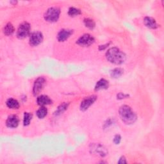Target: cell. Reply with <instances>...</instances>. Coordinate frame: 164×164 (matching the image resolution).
I'll list each match as a JSON object with an SVG mask.
<instances>
[{
    "label": "cell",
    "mask_w": 164,
    "mask_h": 164,
    "mask_svg": "<svg viewBox=\"0 0 164 164\" xmlns=\"http://www.w3.org/2000/svg\"><path fill=\"white\" fill-rule=\"evenodd\" d=\"M106 58L110 63L121 65L126 61V56L117 48H111L106 53Z\"/></svg>",
    "instance_id": "cell-1"
},
{
    "label": "cell",
    "mask_w": 164,
    "mask_h": 164,
    "mask_svg": "<svg viewBox=\"0 0 164 164\" xmlns=\"http://www.w3.org/2000/svg\"><path fill=\"white\" fill-rule=\"evenodd\" d=\"M119 115L123 122L126 124H132L137 121V115L128 105H123L119 109Z\"/></svg>",
    "instance_id": "cell-2"
},
{
    "label": "cell",
    "mask_w": 164,
    "mask_h": 164,
    "mask_svg": "<svg viewBox=\"0 0 164 164\" xmlns=\"http://www.w3.org/2000/svg\"><path fill=\"white\" fill-rule=\"evenodd\" d=\"M60 14V9L58 7H51L48 8L46 12H45L44 18L46 21L49 22H56L59 18Z\"/></svg>",
    "instance_id": "cell-3"
},
{
    "label": "cell",
    "mask_w": 164,
    "mask_h": 164,
    "mask_svg": "<svg viewBox=\"0 0 164 164\" xmlns=\"http://www.w3.org/2000/svg\"><path fill=\"white\" fill-rule=\"evenodd\" d=\"M30 25L27 22H23L19 25L17 31V37L19 39H23L30 35Z\"/></svg>",
    "instance_id": "cell-4"
},
{
    "label": "cell",
    "mask_w": 164,
    "mask_h": 164,
    "mask_svg": "<svg viewBox=\"0 0 164 164\" xmlns=\"http://www.w3.org/2000/svg\"><path fill=\"white\" fill-rule=\"evenodd\" d=\"M95 39L93 36L90 34H84L78 39L76 44H78L79 46L87 47L92 45Z\"/></svg>",
    "instance_id": "cell-5"
},
{
    "label": "cell",
    "mask_w": 164,
    "mask_h": 164,
    "mask_svg": "<svg viewBox=\"0 0 164 164\" xmlns=\"http://www.w3.org/2000/svg\"><path fill=\"white\" fill-rule=\"evenodd\" d=\"M43 41V35L40 32H33L30 37V44L32 46H37Z\"/></svg>",
    "instance_id": "cell-6"
},
{
    "label": "cell",
    "mask_w": 164,
    "mask_h": 164,
    "mask_svg": "<svg viewBox=\"0 0 164 164\" xmlns=\"http://www.w3.org/2000/svg\"><path fill=\"white\" fill-rule=\"evenodd\" d=\"M96 99H97V96L95 95H90L85 98L82 101L80 105V110L82 111L87 110L90 106L94 104Z\"/></svg>",
    "instance_id": "cell-7"
},
{
    "label": "cell",
    "mask_w": 164,
    "mask_h": 164,
    "mask_svg": "<svg viewBox=\"0 0 164 164\" xmlns=\"http://www.w3.org/2000/svg\"><path fill=\"white\" fill-rule=\"evenodd\" d=\"M45 83H46V80L43 77H39L35 81L34 85L33 88V93L35 95H37L41 92L43 89Z\"/></svg>",
    "instance_id": "cell-8"
},
{
    "label": "cell",
    "mask_w": 164,
    "mask_h": 164,
    "mask_svg": "<svg viewBox=\"0 0 164 164\" xmlns=\"http://www.w3.org/2000/svg\"><path fill=\"white\" fill-rule=\"evenodd\" d=\"M73 33V30L69 29H62L57 35V40L59 42H64L68 39Z\"/></svg>",
    "instance_id": "cell-9"
},
{
    "label": "cell",
    "mask_w": 164,
    "mask_h": 164,
    "mask_svg": "<svg viewBox=\"0 0 164 164\" xmlns=\"http://www.w3.org/2000/svg\"><path fill=\"white\" fill-rule=\"evenodd\" d=\"M19 123V117L16 115H11L7 118L6 124L7 126L10 128H15L18 126Z\"/></svg>",
    "instance_id": "cell-10"
},
{
    "label": "cell",
    "mask_w": 164,
    "mask_h": 164,
    "mask_svg": "<svg viewBox=\"0 0 164 164\" xmlns=\"http://www.w3.org/2000/svg\"><path fill=\"white\" fill-rule=\"evenodd\" d=\"M144 23L146 27L150 29H156L158 27L156 21L155 19L151 18V17H146L144 19Z\"/></svg>",
    "instance_id": "cell-11"
},
{
    "label": "cell",
    "mask_w": 164,
    "mask_h": 164,
    "mask_svg": "<svg viewBox=\"0 0 164 164\" xmlns=\"http://www.w3.org/2000/svg\"><path fill=\"white\" fill-rule=\"evenodd\" d=\"M37 103L38 105L41 106H44L52 103V100L46 95H41L38 96L37 99Z\"/></svg>",
    "instance_id": "cell-12"
},
{
    "label": "cell",
    "mask_w": 164,
    "mask_h": 164,
    "mask_svg": "<svg viewBox=\"0 0 164 164\" xmlns=\"http://www.w3.org/2000/svg\"><path fill=\"white\" fill-rule=\"evenodd\" d=\"M109 87V81H107L105 79H101L99 80L95 86V90H100L107 89Z\"/></svg>",
    "instance_id": "cell-13"
},
{
    "label": "cell",
    "mask_w": 164,
    "mask_h": 164,
    "mask_svg": "<svg viewBox=\"0 0 164 164\" xmlns=\"http://www.w3.org/2000/svg\"><path fill=\"white\" fill-rule=\"evenodd\" d=\"M15 31V28L13 26V25L10 22H8L6 25H5L3 28V33L5 35H12Z\"/></svg>",
    "instance_id": "cell-14"
},
{
    "label": "cell",
    "mask_w": 164,
    "mask_h": 164,
    "mask_svg": "<svg viewBox=\"0 0 164 164\" xmlns=\"http://www.w3.org/2000/svg\"><path fill=\"white\" fill-rule=\"evenodd\" d=\"M7 106L10 109H18L19 103L18 101L13 98H9L6 102Z\"/></svg>",
    "instance_id": "cell-15"
},
{
    "label": "cell",
    "mask_w": 164,
    "mask_h": 164,
    "mask_svg": "<svg viewBox=\"0 0 164 164\" xmlns=\"http://www.w3.org/2000/svg\"><path fill=\"white\" fill-rule=\"evenodd\" d=\"M94 151L96 153H98V155L101 156H105L107 155L106 149L101 145L96 146L94 148Z\"/></svg>",
    "instance_id": "cell-16"
},
{
    "label": "cell",
    "mask_w": 164,
    "mask_h": 164,
    "mask_svg": "<svg viewBox=\"0 0 164 164\" xmlns=\"http://www.w3.org/2000/svg\"><path fill=\"white\" fill-rule=\"evenodd\" d=\"M124 71L121 68H115L111 71L110 75L112 78H117L121 77L123 75Z\"/></svg>",
    "instance_id": "cell-17"
},
{
    "label": "cell",
    "mask_w": 164,
    "mask_h": 164,
    "mask_svg": "<svg viewBox=\"0 0 164 164\" xmlns=\"http://www.w3.org/2000/svg\"><path fill=\"white\" fill-rule=\"evenodd\" d=\"M37 116L39 119H44L48 114V109L45 106H41L37 111Z\"/></svg>",
    "instance_id": "cell-18"
},
{
    "label": "cell",
    "mask_w": 164,
    "mask_h": 164,
    "mask_svg": "<svg viewBox=\"0 0 164 164\" xmlns=\"http://www.w3.org/2000/svg\"><path fill=\"white\" fill-rule=\"evenodd\" d=\"M69 106V103H64L61 104L57 110H56L55 114L56 115H60L61 114H62L64 112H65L67 109V107H68Z\"/></svg>",
    "instance_id": "cell-19"
},
{
    "label": "cell",
    "mask_w": 164,
    "mask_h": 164,
    "mask_svg": "<svg viewBox=\"0 0 164 164\" xmlns=\"http://www.w3.org/2000/svg\"><path fill=\"white\" fill-rule=\"evenodd\" d=\"M84 24L87 28H89L90 30H93L95 26V23L94 20L89 18H86L84 19Z\"/></svg>",
    "instance_id": "cell-20"
},
{
    "label": "cell",
    "mask_w": 164,
    "mask_h": 164,
    "mask_svg": "<svg viewBox=\"0 0 164 164\" xmlns=\"http://www.w3.org/2000/svg\"><path fill=\"white\" fill-rule=\"evenodd\" d=\"M81 10L75 7H71L68 10V15L71 17H75L81 14Z\"/></svg>",
    "instance_id": "cell-21"
},
{
    "label": "cell",
    "mask_w": 164,
    "mask_h": 164,
    "mask_svg": "<svg viewBox=\"0 0 164 164\" xmlns=\"http://www.w3.org/2000/svg\"><path fill=\"white\" fill-rule=\"evenodd\" d=\"M32 119V114L29 112H25L24 114V119H23L24 126L29 125Z\"/></svg>",
    "instance_id": "cell-22"
},
{
    "label": "cell",
    "mask_w": 164,
    "mask_h": 164,
    "mask_svg": "<svg viewBox=\"0 0 164 164\" xmlns=\"http://www.w3.org/2000/svg\"><path fill=\"white\" fill-rule=\"evenodd\" d=\"M121 137L120 135H115V137L114 138V142L115 144H119V143L121 142Z\"/></svg>",
    "instance_id": "cell-23"
},
{
    "label": "cell",
    "mask_w": 164,
    "mask_h": 164,
    "mask_svg": "<svg viewBox=\"0 0 164 164\" xmlns=\"http://www.w3.org/2000/svg\"><path fill=\"white\" fill-rule=\"evenodd\" d=\"M128 96H129V95H128V94H123V93H119L117 95V99H122L128 98Z\"/></svg>",
    "instance_id": "cell-24"
},
{
    "label": "cell",
    "mask_w": 164,
    "mask_h": 164,
    "mask_svg": "<svg viewBox=\"0 0 164 164\" xmlns=\"http://www.w3.org/2000/svg\"><path fill=\"white\" fill-rule=\"evenodd\" d=\"M118 163H126L127 162H126V160L125 157H124V156H121L119 158V160L118 161Z\"/></svg>",
    "instance_id": "cell-25"
},
{
    "label": "cell",
    "mask_w": 164,
    "mask_h": 164,
    "mask_svg": "<svg viewBox=\"0 0 164 164\" xmlns=\"http://www.w3.org/2000/svg\"><path fill=\"white\" fill-rule=\"evenodd\" d=\"M109 44H110V43H109V44H105V45H102V46H99V49L100 51H101V50H104L105 48H106L107 47H108V46H109Z\"/></svg>",
    "instance_id": "cell-26"
},
{
    "label": "cell",
    "mask_w": 164,
    "mask_h": 164,
    "mask_svg": "<svg viewBox=\"0 0 164 164\" xmlns=\"http://www.w3.org/2000/svg\"><path fill=\"white\" fill-rule=\"evenodd\" d=\"M112 122L111 121L110 119H109V120L107 121V122H106V123L105 124V126L106 128L109 127V126H110V125H112Z\"/></svg>",
    "instance_id": "cell-27"
}]
</instances>
